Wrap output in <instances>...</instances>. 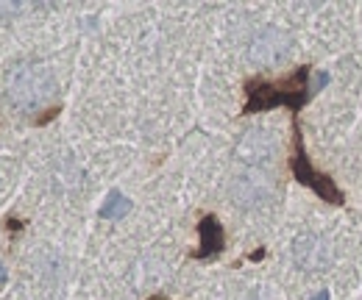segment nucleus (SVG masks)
<instances>
[{
    "mask_svg": "<svg viewBox=\"0 0 362 300\" xmlns=\"http://www.w3.org/2000/svg\"><path fill=\"white\" fill-rule=\"evenodd\" d=\"M6 278H8V272H6V267H3V261H0V287L6 284Z\"/></svg>",
    "mask_w": 362,
    "mask_h": 300,
    "instance_id": "obj_7",
    "label": "nucleus"
},
{
    "mask_svg": "<svg viewBox=\"0 0 362 300\" xmlns=\"http://www.w3.org/2000/svg\"><path fill=\"white\" fill-rule=\"evenodd\" d=\"M6 100L20 112H34L56 92V78L37 59H17L3 76Z\"/></svg>",
    "mask_w": 362,
    "mask_h": 300,
    "instance_id": "obj_2",
    "label": "nucleus"
},
{
    "mask_svg": "<svg viewBox=\"0 0 362 300\" xmlns=\"http://www.w3.org/2000/svg\"><path fill=\"white\" fill-rule=\"evenodd\" d=\"M310 300H329V292H326V289H320V292H317V295H313Z\"/></svg>",
    "mask_w": 362,
    "mask_h": 300,
    "instance_id": "obj_8",
    "label": "nucleus"
},
{
    "mask_svg": "<svg viewBox=\"0 0 362 300\" xmlns=\"http://www.w3.org/2000/svg\"><path fill=\"white\" fill-rule=\"evenodd\" d=\"M293 258L301 270H320L329 258V248L317 236H298L293 245Z\"/></svg>",
    "mask_w": 362,
    "mask_h": 300,
    "instance_id": "obj_5",
    "label": "nucleus"
},
{
    "mask_svg": "<svg viewBox=\"0 0 362 300\" xmlns=\"http://www.w3.org/2000/svg\"><path fill=\"white\" fill-rule=\"evenodd\" d=\"M290 172L298 184L310 186L320 200L332 203V206H343L346 203V195L343 189H337V184L326 175V172H317L304 150V136H301V126H298V117H293V156H290Z\"/></svg>",
    "mask_w": 362,
    "mask_h": 300,
    "instance_id": "obj_3",
    "label": "nucleus"
},
{
    "mask_svg": "<svg viewBox=\"0 0 362 300\" xmlns=\"http://www.w3.org/2000/svg\"><path fill=\"white\" fill-rule=\"evenodd\" d=\"M148 300H168V298H165V295H151Z\"/></svg>",
    "mask_w": 362,
    "mask_h": 300,
    "instance_id": "obj_9",
    "label": "nucleus"
},
{
    "mask_svg": "<svg viewBox=\"0 0 362 300\" xmlns=\"http://www.w3.org/2000/svg\"><path fill=\"white\" fill-rule=\"evenodd\" d=\"M198 236H201V245H198V251H192V258H212L226 248L223 225H221V220L215 215L201 217V222H198Z\"/></svg>",
    "mask_w": 362,
    "mask_h": 300,
    "instance_id": "obj_4",
    "label": "nucleus"
},
{
    "mask_svg": "<svg viewBox=\"0 0 362 300\" xmlns=\"http://www.w3.org/2000/svg\"><path fill=\"white\" fill-rule=\"evenodd\" d=\"M310 73L313 67H298L290 78L284 81H262L251 78L245 84V109L243 114H259L276 106H287L293 117H298L301 106L315 95V86H310Z\"/></svg>",
    "mask_w": 362,
    "mask_h": 300,
    "instance_id": "obj_1",
    "label": "nucleus"
},
{
    "mask_svg": "<svg viewBox=\"0 0 362 300\" xmlns=\"http://www.w3.org/2000/svg\"><path fill=\"white\" fill-rule=\"evenodd\" d=\"M132 212V200L123 195V192H109V198H106V203L100 206V212L98 215L103 217V220H120V217H126Z\"/></svg>",
    "mask_w": 362,
    "mask_h": 300,
    "instance_id": "obj_6",
    "label": "nucleus"
}]
</instances>
